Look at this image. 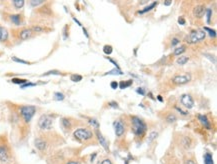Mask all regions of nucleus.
Masks as SVG:
<instances>
[{
	"instance_id": "nucleus-24",
	"label": "nucleus",
	"mask_w": 217,
	"mask_h": 164,
	"mask_svg": "<svg viewBox=\"0 0 217 164\" xmlns=\"http://www.w3.org/2000/svg\"><path fill=\"white\" fill-rule=\"evenodd\" d=\"M188 60H189V58H188L187 56L181 55L179 58L176 60V62H177V64H179V65H184V64H186L188 62Z\"/></svg>"
},
{
	"instance_id": "nucleus-14",
	"label": "nucleus",
	"mask_w": 217,
	"mask_h": 164,
	"mask_svg": "<svg viewBox=\"0 0 217 164\" xmlns=\"http://www.w3.org/2000/svg\"><path fill=\"white\" fill-rule=\"evenodd\" d=\"M9 39V33L8 30L5 27L0 26V42L6 43Z\"/></svg>"
},
{
	"instance_id": "nucleus-38",
	"label": "nucleus",
	"mask_w": 217,
	"mask_h": 164,
	"mask_svg": "<svg viewBox=\"0 0 217 164\" xmlns=\"http://www.w3.org/2000/svg\"><path fill=\"white\" fill-rule=\"evenodd\" d=\"M30 86H36L35 83H31V82H26L25 84L21 85V88H26V87H30Z\"/></svg>"
},
{
	"instance_id": "nucleus-9",
	"label": "nucleus",
	"mask_w": 217,
	"mask_h": 164,
	"mask_svg": "<svg viewBox=\"0 0 217 164\" xmlns=\"http://www.w3.org/2000/svg\"><path fill=\"white\" fill-rule=\"evenodd\" d=\"M8 19L12 24L17 25V26H20V25L24 24V16L21 13L10 14L8 16Z\"/></svg>"
},
{
	"instance_id": "nucleus-2",
	"label": "nucleus",
	"mask_w": 217,
	"mask_h": 164,
	"mask_svg": "<svg viewBox=\"0 0 217 164\" xmlns=\"http://www.w3.org/2000/svg\"><path fill=\"white\" fill-rule=\"evenodd\" d=\"M206 37V33L205 31L203 30H192L190 31L189 34L186 35V37H185V41L188 43V44H195V43H198L200 41H202L205 39Z\"/></svg>"
},
{
	"instance_id": "nucleus-15",
	"label": "nucleus",
	"mask_w": 217,
	"mask_h": 164,
	"mask_svg": "<svg viewBox=\"0 0 217 164\" xmlns=\"http://www.w3.org/2000/svg\"><path fill=\"white\" fill-rule=\"evenodd\" d=\"M96 136H97V139H98V141H99V143L101 144L102 146L104 147L105 148V150L106 151H108L109 150V147H108V143H107V141H106V139H105V138L103 137V135L101 134V132L98 129H96Z\"/></svg>"
},
{
	"instance_id": "nucleus-16",
	"label": "nucleus",
	"mask_w": 217,
	"mask_h": 164,
	"mask_svg": "<svg viewBox=\"0 0 217 164\" xmlns=\"http://www.w3.org/2000/svg\"><path fill=\"white\" fill-rule=\"evenodd\" d=\"M198 119H199V121L201 122V124H202L205 128H207V129H210V128H211V124H210L208 118H207L205 115L199 114V115H198Z\"/></svg>"
},
{
	"instance_id": "nucleus-42",
	"label": "nucleus",
	"mask_w": 217,
	"mask_h": 164,
	"mask_svg": "<svg viewBox=\"0 0 217 164\" xmlns=\"http://www.w3.org/2000/svg\"><path fill=\"white\" fill-rule=\"evenodd\" d=\"M184 164H197V163L194 161V160H192V159H188V160H186V161L184 162Z\"/></svg>"
},
{
	"instance_id": "nucleus-20",
	"label": "nucleus",
	"mask_w": 217,
	"mask_h": 164,
	"mask_svg": "<svg viewBox=\"0 0 217 164\" xmlns=\"http://www.w3.org/2000/svg\"><path fill=\"white\" fill-rule=\"evenodd\" d=\"M204 164H214L212 154L210 152H206L204 154Z\"/></svg>"
},
{
	"instance_id": "nucleus-30",
	"label": "nucleus",
	"mask_w": 217,
	"mask_h": 164,
	"mask_svg": "<svg viewBox=\"0 0 217 164\" xmlns=\"http://www.w3.org/2000/svg\"><path fill=\"white\" fill-rule=\"evenodd\" d=\"M89 123H90L95 129H98V128H99V123H98V121L95 119V118H89Z\"/></svg>"
},
{
	"instance_id": "nucleus-5",
	"label": "nucleus",
	"mask_w": 217,
	"mask_h": 164,
	"mask_svg": "<svg viewBox=\"0 0 217 164\" xmlns=\"http://www.w3.org/2000/svg\"><path fill=\"white\" fill-rule=\"evenodd\" d=\"M52 124H53V118L51 117L50 115H47V114L41 115L39 120H38V126L43 130L50 129V128L52 127Z\"/></svg>"
},
{
	"instance_id": "nucleus-8",
	"label": "nucleus",
	"mask_w": 217,
	"mask_h": 164,
	"mask_svg": "<svg viewBox=\"0 0 217 164\" xmlns=\"http://www.w3.org/2000/svg\"><path fill=\"white\" fill-rule=\"evenodd\" d=\"M180 102L185 108L191 109L194 106V100L192 98V96L189 94H183L180 98Z\"/></svg>"
},
{
	"instance_id": "nucleus-43",
	"label": "nucleus",
	"mask_w": 217,
	"mask_h": 164,
	"mask_svg": "<svg viewBox=\"0 0 217 164\" xmlns=\"http://www.w3.org/2000/svg\"><path fill=\"white\" fill-rule=\"evenodd\" d=\"M178 23L181 24V25H183L185 23V19L183 17H179V18H178Z\"/></svg>"
},
{
	"instance_id": "nucleus-19",
	"label": "nucleus",
	"mask_w": 217,
	"mask_h": 164,
	"mask_svg": "<svg viewBox=\"0 0 217 164\" xmlns=\"http://www.w3.org/2000/svg\"><path fill=\"white\" fill-rule=\"evenodd\" d=\"M61 124H62V126L65 128V129H69V128H71V126H72L71 120H70L69 118H67V117H63L62 118V119H61Z\"/></svg>"
},
{
	"instance_id": "nucleus-36",
	"label": "nucleus",
	"mask_w": 217,
	"mask_h": 164,
	"mask_svg": "<svg viewBox=\"0 0 217 164\" xmlns=\"http://www.w3.org/2000/svg\"><path fill=\"white\" fill-rule=\"evenodd\" d=\"M205 13H206V16H207V22L210 23V18H211V13H212V10L210 8L206 9L205 10Z\"/></svg>"
},
{
	"instance_id": "nucleus-32",
	"label": "nucleus",
	"mask_w": 217,
	"mask_h": 164,
	"mask_svg": "<svg viewBox=\"0 0 217 164\" xmlns=\"http://www.w3.org/2000/svg\"><path fill=\"white\" fill-rule=\"evenodd\" d=\"M43 75L44 76H46V75H61V72L57 71V70H50V71H48V72H45Z\"/></svg>"
},
{
	"instance_id": "nucleus-41",
	"label": "nucleus",
	"mask_w": 217,
	"mask_h": 164,
	"mask_svg": "<svg viewBox=\"0 0 217 164\" xmlns=\"http://www.w3.org/2000/svg\"><path fill=\"white\" fill-rule=\"evenodd\" d=\"M111 87H112L113 89H116L118 87V82H115V81H112L111 82Z\"/></svg>"
},
{
	"instance_id": "nucleus-44",
	"label": "nucleus",
	"mask_w": 217,
	"mask_h": 164,
	"mask_svg": "<svg viewBox=\"0 0 217 164\" xmlns=\"http://www.w3.org/2000/svg\"><path fill=\"white\" fill-rule=\"evenodd\" d=\"M66 164H81L79 161H75V160H70V161L66 162Z\"/></svg>"
},
{
	"instance_id": "nucleus-29",
	"label": "nucleus",
	"mask_w": 217,
	"mask_h": 164,
	"mask_svg": "<svg viewBox=\"0 0 217 164\" xmlns=\"http://www.w3.org/2000/svg\"><path fill=\"white\" fill-rule=\"evenodd\" d=\"M43 3L44 1H42V0H31V1H29V4L31 7H36L38 5L43 4Z\"/></svg>"
},
{
	"instance_id": "nucleus-6",
	"label": "nucleus",
	"mask_w": 217,
	"mask_h": 164,
	"mask_svg": "<svg viewBox=\"0 0 217 164\" xmlns=\"http://www.w3.org/2000/svg\"><path fill=\"white\" fill-rule=\"evenodd\" d=\"M10 150L6 144H0V161L6 163L10 160Z\"/></svg>"
},
{
	"instance_id": "nucleus-34",
	"label": "nucleus",
	"mask_w": 217,
	"mask_h": 164,
	"mask_svg": "<svg viewBox=\"0 0 217 164\" xmlns=\"http://www.w3.org/2000/svg\"><path fill=\"white\" fill-rule=\"evenodd\" d=\"M54 99H55V100H58V101L63 100V99H64V95H63L62 93L57 92V93L54 94Z\"/></svg>"
},
{
	"instance_id": "nucleus-3",
	"label": "nucleus",
	"mask_w": 217,
	"mask_h": 164,
	"mask_svg": "<svg viewBox=\"0 0 217 164\" xmlns=\"http://www.w3.org/2000/svg\"><path fill=\"white\" fill-rule=\"evenodd\" d=\"M19 113H20L22 119L28 123L36 113V107L33 105H22L19 108Z\"/></svg>"
},
{
	"instance_id": "nucleus-12",
	"label": "nucleus",
	"mask_w": 217,
	"mask_h": 164,
	"mask_svg": "<svg viewBox=\"0 0 217 164\" xmlns=\"http://www.w3.org/2000/svg\"><path fill=\"white\" fill-rule=\"evenodd\" d=\"M205 5L204 4H198L193 8V15L196 18H202L205 14Z\"/></svg>"
},
{
	"instance_id": "nucleus-46",
	"label": "nucleus",
	"mask_w": 217,
	"mask_h": 164,
	"mask_svg": "<svg viewBox=\"0 0 217 164\" xmlns=\"http://www.w3.org/2000/svg\"><path fill=\"white\" fill-rule=\"evenodd\" d=\"M171 4H172V1H164V5L169 6V5H171Z\"/></svg>"
},
{
	"instance_id": "nucleus-7",
	"label": "nucleus",
	"mask_w": 217,
	"mask_h": 164,
	"mask_svg": "<svg viewBox=\"0 0 217 164\" xmlns=\"http://www.w3.org/2000/svg\"><path fill=\"white\" fill-rule=\"evenodd\" d=\"M172 83L175 85H182V84H186L191 80L190 75L185 74V75H175L172 77Z\"/></svg>"
},
{
	"instance_id": "nucleus-23",
	"label": "nucleus",
	"mask_w": 217,
	"mask_h": 164,
	"mask_svg": "<svg viewBox=\"0 0 217 164\" xmlns=\"http://www.w3.org/2000/svg\"><path fill=\"white\" fill-rule=\"evenodd\" d=\"M185 51H186V47L184 46V45H181V46L177 47L176 49L174 50V55L176 56H179L180 54H183Z\"/></svg>"
},
{
	"instance_id": "nucleus-47",
	"label": "nucleus",
	"mask_w": 217,
	"mask_h": 164,
	"mask_svg": "<svg viewBox=\"0 0 217 164\" xmlns=\"http://www.w3.org/2000/svg\"><path fill=\"white\" fill-rule=\"evenodd\" d=\"M83 33H84V34L86 35V37H89V36H88V33H87V31H86V29H83Z\"/></svg>"
},
{
	"instance_id": "nucleus-26",
	"label": "nucleus",
	"mask_w": 217,
	"mask_h": 164,
	"mask_svg": "<svg viewBox=\"0 0 217 164\" xmlns=\"http://www.w3.org/2000/svg\"><path fill=\"white\" fill-rule=\"evenodd\" d=\"M182 144H183V145H184V147H185V148H189V147L191 146V138L187 137V136L183 137V140H182Z\"/></svg>"
},
{
	"instance_id": "nucleus-4",
	"label": "nucleus",
	"mask_w": 217,
	"mask_h": 164,
	"mask_svg": "<svg viewBox=\"0 0 217 164\" xmlns=\"http://www.w3.org/2000/svg\"><path fill=\"white\" fill-rule=\"evenodd\" d=\"M73 135L78 141H84L91 139L92 136H93V133L87 128H79V129H76L74 131Z\"/></svg>"
},
{
	"instance_id": "nucleus-37",
	"label": "nucleus",
	"mask_w": 217,
	"mask_h": 164,
	"mask_svg": "<svg viewBox=\"0 0 217 164\" xmlns=\"http://www.w3.org/2000/svg\"><path fill=\"white\" fill-rule=\"evenodd\" d=\"M107 74H114V75H117V74H123V72L122 71H120V70H116V69H114L113 71H109V72H107V73H105V75H107Z\"/></svg>"
},
{
	"instance_id": "nucleus-27",
	"label": "nucleus",
	"mask_w": 217,
	"mask_h": 164,
	"mask_svg": "<svg viewBox=\"0 0 217 164\" xmlns=\"http://www.w3.org/2000/svg\"><path fill=\"white\" fill-rule=\"evenodd\" d=\"M12 83L14 84H19V85H23L27 82L26 79H21V78H12Z\"/></svg>"
},
{
	"instance_id": "nucleus-40",
	"label": "nucleus",
	"mask_w": 217,
	"mask_h": 164,
	"mask_svg": "<svg viewBox=\"0 0 217 164\" xmlns=\"http://www.w3.org/2000/svg\"><path fill=\"white\" fill-rule=\"evenodd\" d=\"M136 92L139 93V94H141V95H145V91H144V89L143 88H137Z\"/></svg>"
},
{
	"instance_id": "nucleus-22",
	"label": "nucleus",
	"mask_w": 217,
	"mask_h": 164,
	"mask_svg": "<svg viewBox=\"0 0 217 164\" xmlns=\"http://www.w3.org/2000/svg\"><path fill=\"white\" fill-rule=\"evenodd\" d=\"M156 5H157V2H152L151 4H149V5L147 6V7H145L144 9H142L141 11H139V12H138V14H143V13H146V12H147V11L152 10V9L154 8Z\"/></svg>"
},
{
	"instance_id": "nucleus-33",
	"label": "nucleus",
	"mask_w": 217,
	"mask_h": 164,
	"mask_svg": "<svg viewBox=\"0 0 217 164\" xmlns=\"http://www.w3.org/2000/svg\"><path fill=\"white\" fill-rule=\"evenodd\" d=\"M204 31L208 32V33L210 34V37H212V38H215V37H216V32L213 30V29H210V28L204 27Z\"/></svg>"
},
{
	"instance_id": "nucleus-1",
	"label": "nucleus",
	"mask_w": 217,
	"mask_h": 164,
	"mask_svg": "<svg viewBox=\"0 0 217 164\" xmlns=\"http://www.w3.org/2000/svg\"><path fill=\"white\" fill-rule=\"evenodd\" d=\"M131 128H132V132L134 133L135 136L142 137L143 135L146 133L147 130V125L144 122V120L141 119L140 117L133 116L131 117Z\"/></svg>"
},
{
	"instance_id": "nucleus-13",
	"label": "nucleus",
	"mask_w": 217,
	"mask_h": 164,
	"mask_svg": "<svg viewBox=\"0 0 217 164\" xmlns=\"http://www.w3.org/2000/svg\"><path fill=\"white\" fill-rule=\"evenodd\" d=\"M34 144H35V147H36L39 151H44L47 148V141L45 139H43V138H41V137L36 138Z\"/></svg>"
},
{
	"instance_id": "nucleus-10",
	"label": "nucleus",
	"mask_w": 217,
	"mask_h": 164,
	"mask_svg": "<svg viewBox=\"0 0 217 164\" xmlns=\"http://www.w3.org/2000/svg\"><path fill=\"white\" fill-rule=\"evenodd\" d=\"M34 36V32L31 30V28H23V29L19 30L18 37L21 40H27L29 38H32Z\"/></svg>"
},
{
	"instance_id": "nucleus-21",
	"label": "nucleus",
	"mask_w": 217,
	"mask_h": 164,
	"mask_svg": "<svg viewBox=\"0 0 217 164\" xmlns=\"http://www.w3.org/2000/svg\"><path fill=\"white\" fill-rule=\"evenodd\" d=\"M132 79H129V80H126V81H121L120 83H118V86L121 88V89H124V88H127L129 87V86L132 85Z\"/></svg>"
},
{
	"instance_id": "nucleus-25",
	"label": "nucleus",
	"mask_w": 217,
	"mask_h": 164,
	"mask_svg": "<svg viewBox=\"0 0 217 164\" xmlns=\"http://www.w3.org/2000/svg\"><path fill=\"white\" fill-rule=\"evenodd\" d=\"M158 137V132H156V131H152V132L148 135V142L151 143L153 142L154 140H156V138Z\"/></svg>"
},
{
	"instance_id": "nucleus-18",
	"label": "nucleus",
	"mask_w": 217,
	"mask_h": 164,
	"mask_svg": "<svg viewBox=\"0 0 217 164\" xmlns=\"http://www.w3.org/2000/svg\"><path fill=\"white\" fill-rule=\"evenodd\" d=\"M11 4L13 5L15 9H21L24 6L25 1L24 0H13V1H11Z\"/></svg>"
},
{
	"instance_id": "nucleus-35",
	"label": "nucleus",
	"mask_w": 217,
	"mask_h": 164,
	"mask_svg": "<svg viewBox=\"0 0 217 164\" xmlns=\"http://www.w3.org/2000/svg\"><path fill=\"white\" fill-rule=\"evenodd\" d=\"M12 60L15 61V62H18V63H22V64H30L28 61H25V60H22L20 58H17V57H12Z\"/></svg>"
},
{
	"instance_id": "nucleus-31",
	"label": "nucleus",
	"mask_w": 217,
	"mask_h": 164,
	"mask_svg": "<svg viewBox=\"0 0 217 164\" xmlns=\"http://www.w3.org/2000/svg\"><path fill=\"white\" fill-rule=\"evenodd\" d=\"M70 79H71L73 82H79L82 80V76L79 74H72L70 76Z\"/></svg>"
},
{
	"instance_id": "nucleus-17",
	"label": "nucleus",
	"mask_w": 217,
	"mask_h": 164,
	"mask_svg": "<svg viewBox=\"0 0 217 164\" xmlns=\"http://www.w3.org/2000/svg\"><path fill=\"white\" fill-rule=\"evenodd\" d=\"M165 120H166V122H168V123H174L175 121L177 120V116L175 115L174 113H172V112H169V113H167L166 115H165Z\"/></svg>"
},
{
	"instance_id": "nucleus-39",
	"label": "nucleus",
	"mask_w": 217,
	"mask_h": 164,
	"mask_svg": "<svg viewBox=\"0 0 217 164\" xmlns=\"http://www.w3.org/2000/svg\"><path fill=\"white\" fill-rule=\"evenodd\" d=\"M179 43V39L176 37H174V38H172V41H171V45L172 46H174V45H176Z\"/></svg>"
},
{
	"instance_id": "nucleus-45",
	"label": "nucleus",
	"mask_w": 217,
	"mask_h": 164,
	"mask_svg": "<svg viewBox=\"0 0 217 164\" xmlns=\"http://www.w3.org/2000/svg\"><path fill=\"white\" fill-rule=\"evenodd\" d=\"M101 164H112V162H111V160L109 159H104L103 161L101 162Z\"/></svg>"
},
{
	"instance_id": "nucleus-11",
	"label": "nucleus",
	"mask_w": 217,
	"mask_h": 164,
	"mask_svg": "<svg viewBox=\"0 0 217 164\" xmlns=\"http://www.w3.org/2000/svg\"><path fill=\"white\" fill-rule=\"evenodd\" d=\"M114 131H115V135L117 137L122 136L124 134V131H125V126H124L123 122L121 120H116L114 121Z\"/></svg>"
},
{
	"instance_id": "nucleus-28",
	"label": "nucleus",
	"mask_w": 217,
	"mask_h": 164,
	"mask_svg": "<svg viewBox=\"0 0 217 164\" xmlns=\"http://www.w3.org/2000/svg\"><path fill=\"white\" fill-rule=\"evenodd\" d=\"M112 51H113V48L111 45H105L103 47V52L105 54H107V55H110V54L112 53Z\"/></svg>"
}]
</instances>
